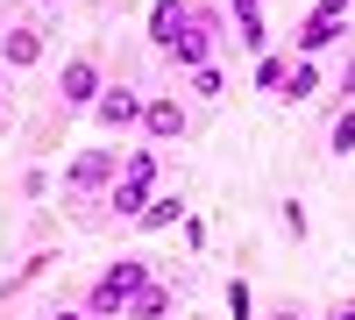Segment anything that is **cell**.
Instances as JSON below:
<instances>
[{"label": "cell", "mask_w": 355, "mask_h": 320, "mask_svg": "<svg viewBox=\"0 0 355 320\" xmlns=\"http://www.w3.org/2000/svg\"><path fill=\"white\" fill-rule=\"evenodd\" d=\"M50 320H85V306H78V313H50Z\"/></svg>", "instance_id": "cell-20"}, {"label": "cell", "mask_w": 355, "mask_h": 320, "mask_svg": "<svg viewBox=\"0 0 355 320\" xmlns=\"http://www.w3.org/2000/svg\"><path fill=\"white\" fill-rule=\"evenodd\" d=\"M334 320H355V306H341V313H334Z\"/></svg>", "instance_id": "cell-21"}, {"label": "cell", "mask_w": 355, "mask_h": 320, "mask_svg": "<svg viewBox=\"0 0 355 320\" xmlns=\"http://www.w3.org/2000/svg\"><path fill=\"white\" fill-rule=\"evenodd\" d=\"M348 8L355 0H320V8L299 22V57H313V50H327L334 36H341V22H348Z\"/></svg>", "instance_id": "cell-4"}, {"label": "cell", "mask_w": 355, "mask_h": 320, "mask_svg": "<svg viewBox=\"0 0 355 320\" xmlns=\"http://www.w3.org/2000/svg\"><path fill=\"white\" fill-rule=\"evenodd\" d=\"M36 8H64V0H36Z\"/></svg>", "instance_id": "cell-22"}, {"label": "cell", "mask_w": 355, "mask_h": 320, "mask_svg": "<svg viewBox=\"0 0 355 320\" xmlns=\"http://www.w3.org/2000/svg\"><path fill=\"white\" fill-rule=\"evenodd\" d=\"M178 214H185V199H150V207H142V228H171Z\"/></svg>", "instance_id": "cell-15"}, {"label": "cell", "mask_w": 355, "mask_h": 320, "mask_svg": "<svg viewBox=\"0 0 355 320\" xmlns=\"http://www.w3.org/2000/svg\"><path fill=\"white\" fill-rule=\"evenodd\" d=\"M0 114H8V85H0Z\"/></svg>", "instance_id": "cell-23"}, {"label": "cell", "mask_w": 355, "mask_h": 320, "mask_svg": "<svg viewBox=\"0 0 355 320\" xmlns=\"http://www.w3.org/2000/svg\"><path fill=\"white\" fill-rule=\"evenodd\" d=\"M121 178H135V185H157V150H128Z\"/></svg>", "instance_id": "cell-14"}, {"label": "cell", "mask_w": 355, "mask_h": 320, "mask_svg": "<svg viewBox=\"0 0 355 320\" xmlns=\"http://www.w3.org/2000/svg\"><path fill=\"white\" fill-rule=\"evenodd\" d=\"M93 114H100V128H142V93L135 85H107Z\"/></svg>", "instance_id": "cell-5"}, {"label": "cell", "mask_w": 355, "mask_h": 320, "mask_svg": "<svg viewBox=\"0 0 355 320\" xmlns=\"http://www.w3.org/2000/svg\"><path fill=\"white\" fill-rule=\"evenodd\" d=\"M192 93H199V100H220V93H227V78H220V65H206V71H192Z\"/></svg>", "instance_id": "cell-16"}, {"label": "cell", "mask_w": 355, "mask_h": 320, "mask_svg": "<svg viewBox=\"0 0 355 320\" xmlns=\"http://www.w3.org/2000/svg\"><path fill=\"white\" fill-rule=\"evenodd\" d=\"M100 57H71L64 71H57V100H64L71 114H85V107H100Z\"/></svg>", "instance_id": "cell-1"}, {"label": "cell", "mask_w": 355, "mask_h": 320, "mask_svg": "<svg viewBox=\"0 0 355 320\" xmlns=\"http://www.w3.org/2000/svg\"><path fill=\"white\" fill-rule=\"evenodd\" d=\"M185 22H192V8H185V0H157V8H150V43H178V36H185Z\"/></svg>", "instance_id": "cell-8"}, {"label": "cell", "mask_w": 355, "mask_h": 320, "mask_svg": "<svg viewBox=\"0 0 355 320\" xmlns=\"http://www.w3.org/2000/svg\"><path fill=\"white\" fill-rule=\"evenodd\" d=\"M171 313V292H164V285H142V292L128 299V320H164Z\"/></svg>", "instance_id": "cell-11"}, {"label": "cell", "mask_w": 355, "mask_h": 320, "mask_svg": "<svg viewBox=\"0 0 355 320\" xmlns=\"http://www.w3.org/2000/svg\"><path fill=\"white\" fill-rule=\"evenodd\" d=\"M142 128H150L157 142H178V135H185V100H178V93L142 100Z\"/></svg>", "instance_id": "cell-6"}, {"label": "cell", "mask_w": 355, "mask_h": 320, "mask_svg": "<svg viewBox=\"0 0 355 320\" xmlns=\"http://www.w3.org/2000/svg\"><path fill=\"white\" fill-rule=\"evenodd\" d=\"M0 65H8V71H28V65H43V28L15 22L8 36H0Z\"/></svg>", "instance_id": "cell-7"}, {"label": "cell", "mask_w": 355, "mask_h": 320, "mask_svg": "<svg viewBox=\"0 0 355 320\" xmlns=\"http://www.w3.org/2000/svg\"><path fill=\"white\" fill-rule=\"evenodd\" d=\"M171 65L185 71V78L214 65V15H192V22H185V36L171 43Z\"/></svg>", "instance_id": "cell-3"}, {"label": "cell", "mask_w": 355, "mask_h": 320, "mask_svg": "<svg viewBox=\"0 0 355 320\" xmlns=\"http://www.w3.org/2000/svg\"><path fill=\"white\" fill-rule=\"evenodd\" d=\"M227 8H234V22H249V15L263 8V0H227Z\"/></svg>", "instance_id": "cell-19"}, {"label": "cell", "mask_w": 355, "mask_h": 320, "mask_svg": "<svg viewBox=\"0 0 355 320\" xmlns=\"http://www.w3.org/2000/svg\"><path fill=\"white\" fill-rule=\"evenodd\" d=\"M107 199H114V214H135V221H142V207H150L157 192H150V185H135V178H114V192H107Z\"/></svg>", "instance_id": "cell-10"}, {"label": "cell", "mask_w": 355, "mask_h": 320, "mask_svg": "<svg viewBox=\"0 0 355 320\" xmlns=\"http://www.w3.org/2000/svg\"><path fill=\"white\" fill-rule=\"evenodd\" d=\"M284 78H291L284 57H256V85H263V93H284Z\"/></svg>", "instance_id": "cell-12"}, {"label": "cell", "mask_w": 355, "mask_h": 320, "mask_svg": "<svg viewBox=\"0 0 355 320\" xmlns=\"http://www.w3.org/2000/svg\"><path fill=\"white\" fill-rule=\"evenodd\" d=\"M114 178H121L114 150H85V157L64 171V192H71V199H85V192H114Z\"/></svg>", "instance_id": "cell-2"}, {"label": "cell", "mask_w": 355, "mask_h": 320, "mask_svg": "<svg viewBox=\"0 0 355 320\" xmlns=\"http://www.w3.org/2000/svg\"><path fill=\"white\" fill-rule=\"evenodd\" d=\"M341 93L355 100V50H348V65H341Z\"/></svg>", "instance_id": "cell-18"}, {"label": "cell", "mask_w": 355, "mask_h": 320, "mask_svg": "<svg viewBox=\"0 0 355 320\" xmlns=\"http://www.w3.org/2000/svg\"><path fill=\"white\" fill-rule=\"evenodd\" d=\"M234 43H242L249 57H263V43H270V28H263V15H249V22H234Z\"/></svg>", "instance_id": "cell-13"}, {"label": "cell", "mask_w": 355, "mask_h": 320, "mask_svg": "<svg viewBox=\"0 0 355 320\" xmlns=\"http://www.w3.org/2000/svg\"><path fill=\"white\" fill-rule=\"evenodd\" d=\"M327 150H334V157H348V150H355V107L334 121V142H327Z\"/></svg>", "instance_id": "cell-17"}, {"label": "cell", "mask_w": 355, "mask_h": 320, "mask_svg": "<svg viewBox=\"0 0 355 320\" xmlns=\"http://www.w3.org/2000/svg\"><path fill=\"white\" fill-rule=\"evenodd\" d=\"M313 93H320L313 57H291V78H284V93H277V100H313Z\"/></svg>", "instance_id": "cell-9"}]
</instances>
